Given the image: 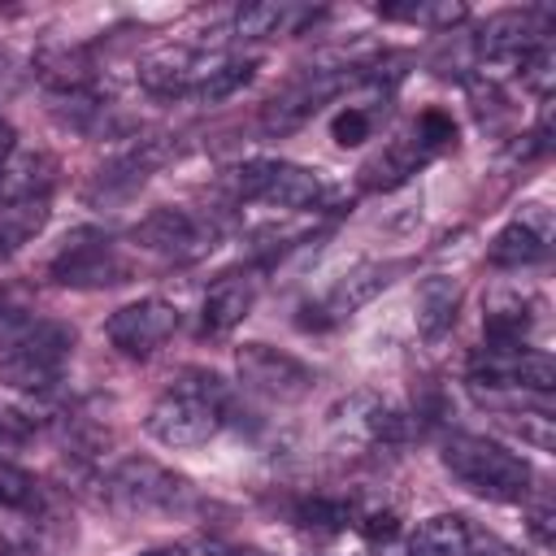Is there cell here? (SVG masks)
<instances>
[{"mask_svg":"<svg viewBox=\"0 0 556 556\" xmlns=\"http://www.w3.org/2000/svg\"><path fill=\"white\" fill-rule=\"evenodd\" d=\"M443 465L456 482H465L469 491H478L486 500L513 504L530 491V465L517 452H508L482 434H452L443 443Z\"/></svg>","mask_w":556,"mask_h":556,"instance_id":"6da1fadb","label":"cell"},{"mask_svg":"<svg viewBox=\"0 0 556 556\" xmlns=\"http://www.w3.org/2000/svg\"><path fill=\"white\" fill-rule=\"evenodd\" d=\"M70 352H74V330L65 321H48V317L39 321L35 317L22 330V339L9 352H0V374L17 391H43L56 382Z\"/></svg>","mask_w":556,"mask_h":556,"instance_id":"7a4b0ae2","label":"cell"},{"mask_svg":"<svg viewBox=\"0 0 556 556\" xmlns=\"http://www.w3.org/2000/svg\"><path fill=\"white\" fill-rule=\"evenodd\" d=\"M104 500L122 513H174L191 504V482L148 456H126L104 478Z\"/></svg>","mask_w":556,"mask_h":556,"instance_id":"3957f363","label":"cell"},{"mask_svg":"<svg viewBox=\"0 0 556 556\" xmlns=\"http://www.w3.org/2000/svg\"><path fill=\"white\" fill-rule=\"evenodd\" d=\"M48 274L61 282V287H113V282H126L130 265L117 256V248L109 243V235L83 226L74 235H65V248L52 256Z\"/></svg>","mask_w":556,"mask_h":556,"instance_id":"277c9868","label":"cell"},{"mask_svg":"<svg viewBox=\"0 0 556 556\" xmlns=\"http://www.w3.org/2000/svg\"><path fill=\"white\" fill-rule=\"evenodd\" d=\"M235 369H239V382L269 395V400H282V404H295L313 391V369L282 352V348H269V343H243L235 352Z\"/></svg>","mask_w":556,"mask_h":556,"instance_id":"5b68a950","label":"cell"},{"mask_svg":"<svg viewBox=\"0 0 556 556\" xmlns=\"http://www.w3.org/2000/svg\"><path fill=\"white\" fill-rule=\"evenodd\" d=\"M143 426H148V434H152L156 443H165V447H200V443H208V439L222 430V408H213L208 400H195V395L169 387V391L148 408Z\"/></svg>","mask_w":556,"mask_h":556,"instance_id":"8992f818","label":"cell"},{"mask_svg":"<svg viewBox=\"0 0 556 556\" xmlns=\"http://www.w3.org/2000/svg\"><path fill=\"white\" fill-rule=\"evenodd\" d=\"M178 330V308L165 304V300H135V304H122L109 321H104V334L117 352L126 356H148L156 352L169 334Z\"/></svg>","mask_w":556,"mask_h":556,"instance_id":"52a82bcc","label":"cell"},{"mask_svg":"<svg viewBox=\"0 0 556 556\" xmlns=\"http://www.w3.org/2000/svg\"><path fill=\"white\" fill-rule=\"evenodd\" d=\"M130 239L156 256H174V261H191L200 252L213 248V226H204L200 217H191L187 208H152Z\"/></svg>","mask_w":556,"mask_h":556,"instance_id":"ba28073f","label":"cell"},{"mask_svg":"<svg viewBox=\"0 0 556 556\" xmlns=\"http://www.w3.org/2000/svg\"><path fill=\"white\" fill-rule=\"evenodd\" d=\"M217 61L204 56L200 48H187V43H161L152 48L143 61H139V83L148 91H161V96H174V91H191Z\"/></svg>","mask_w":556,"mask_h":556,"instance_id":"9c48e42d","label":"cell"},{"mask_svg":"<svg viewBox=\"0 0 556 556\" xmlns=\"http://www.w3.org/2000/svg\"><path fill=\"white\" fill-rule=\"evenodd\" d=\"M547 239H552V217L543 204H526L495 239H491V265L500 269H521L530 261H539L547 252Z\"/></svg>","mask_w":556,"mask_h":556,"instance_id":"30bf717a","label":"cell"},{"mask_svg":"<svg viewBox=\"0 0 556 556\" xmlns=\"http://www.w3.org/2000/svg\"><path fill=\"white\" fill-rule=\"evenodd\" d=\"M348 83V74H334V70H308L300 83H291L282 96H274L265 104V130H291L300 126L308 113H317L321 100H330L339 87Z\"/></svg>","mask_w":556,"mask_h":556,"instance_id":"8fae6325","label":"cell"},{"mask_svg":"<svg viewBox=\"0 0 556 556\" xmlns=\"http://www.w3.org/2000/svg\"><path fill=\"white\" fill-rule=\"evenodd\" d=\"M456 313H460V282L456 278L430 274V278L417 282L413 321H417V334L421 339H443L456 326Z\"/></svg>","mask_w":556,"mask_h":556,"instance_id":"7c38bea8","label":"cell"},{"mask_svg":"<svg viewBox=\"0 0 556 556\" xmlns=\"http://www.w3.org/2000/svg\"><path fill=\"white\" fill-rule=\"evenodd\" d=\"M256 291H261V282H256L252 274H226V278H217V282L208 287V295H204V330H208V334L235 330V326L252 313Z\"/></svg>","mask_w":556,"mask_h":556,"instance_id":"4fadbf2b","label":"cell"},{"mask_svg":"<svg viewBox=\"0 0 556 556\" xmlns=\"http://www.w3.org/2000/svg\"><path fill=\"white\" fill-rule=\"evenodd\" d=\"M52 182V156L48 152H17L0 161V204L17 200H43Z\"/></svg>","mask_w":556,"mask_h":556,"instance_id":"5bb4252c","label":"cell"},{"mask_svg":"<svg viewBox=\"0 0 556 556\" xmlns=\"http://www.w3.org/2000/svg\"><path fill=\"white\" fill-rule=\"evenodd\" d=\"M534 43H539V30H534L530 13H495L482 26V35L473 39V48H478L482 61H517Z\"/></svg>","mask_w":556,"mask_h":556,"instance_id":"9a60e30c","label":"cell"},{"mask_svg":"<svg viewBox=\"0 0 556 556\" xmlns=\"http://www.w3.org/2000/svg\"><path fill=\"white\" fill-rule=\"evenodd\" d=\"M391 278H387V269L382 265H356V269H348L330 291H326V300L317 304L321 308V317L326 321H339V317H352L356 308H365L382 287H387Z\"/></svg>","mask_w":556,"mask_h":556,"instance_id":"2e32d148","label":"cell"},{"mask_svg":"<svg viewBox=\"0 0 556 556\" xmlns=\"http://www.w3.org/2000/svg\"><path fill=\"white\" fill-rule=\"evenodd\" d=\"M326 195V182L317 169H304V165H291V161H274V174H269V187H265V204L274 208H313L317 200Z\"/></svg>","mask_w":556,"mask_h":556,"instance_id":"e0dca14e","label":"cell"},{"mask_svg":"<svg viewBox=\"0 0 556 556\" xmlns=\"http://www.w3.org/2000/svg\"><path fill=\"white\" fill-rule=\"evenodd\" d=\"M465 552H469V521L456 513L426 517L408 539V556H465Z\"/></svg>","mask_w":556,"mask_h":556,"instance_id":"ac0fdd59","label":"cell"},{"mask_svg":"<svg viewBox=\"0 0 556 556\" xmlns=\"http://www.w3.org/2000/svg\"><path fill=\"white\" fill-rule=\"evenodd\" d=\"M35 70L52 87V96L87 91V83H91V61L78 48H43L39 61H35Z\"/></svg>","mask_w":556,"mask_h":556,"instance_id":"d6986e66","label":"cell"},{"mask_svg":"<svg viewBox=\"0 0 556 556\" xmlns=\"http://www.w3.org/2000/svg\"><path fill=\"white\" fill-rule=\"evenodd\" d=\"M426 156H430V152H426L417 139H400V143H391L378 161L365 165V182H369V187H400V182H408V178L421 169Z\"/></svg>","mask_w":556,"mask_h":556,"instance_id":"ffe728a7","label":"cell"},{"mask_svg":"<svg viewBox=\"0 0 556 556\" xmlns=\"http://www.w3.org/2000/svg\"><path fill=\"white\" fill-rule=\"evenodd\" d=\"M48 222V195L43 200H17V204H0V256L17 252L26 239H35Z\"/></svg>","mask_w":556,"mask_h":556,"instance_id":"44dd1931","label":"cell"},{"mask_svg":"<svg viewBox=\"0 0 556 556\" xmlns=\"http://www.w3.org/2000/svg\"><path fill=\"white\" fill-rule=\"evenodd\" d=\"M252 78H256V65H252V61H217V65L191 87V96H195L200 104H222V100H230L235 91H243Z\"/></svg>","mask_w":556,"mask_h":556,"instance_id":"7402d4cb","label":"cell"},{"mask_svg":"<svg viewBox=\"0 0 556 556\" xmlns=\"http://www.w3.org/2000/svg\"><path fill=\"white\" fill-rule=\"evenodd\" d=\"M287 17H291L287 4H278V0H256V4H243V9L230 17V35H239V39H265V35H274Z\"/></svg>","mask_w":556,"mask_h":556,"instance_id":"603a6c76","label":"cell"},{"mask_svg":"<svg viewBox=\"0 0 556 556\" xmlns=\"http://www.w3.org/2000/svg\"><path fill=\"white\" fill-rule=\"evenodd\" d=\"M517 70H521V83H526V87H534L539 96H547L552 83H556V48H552L547 39H539L534 48H526V52L517 56Z\"/></svg>","mask_w":556,"mask_h":556,"instance_id":"cb8c5ba5","label":"cell"},{"mask_svg":"<svg viewBox=\"0 0 556 556\" xmlns=\"http://www.w3.org/2000/svg\"><path fill=\"white\" fill-rule=\"evenodd\" d=\"M295 521L308 526V530H343L352 521V508L343 500H330V495H313V500H300L295 504Z\"/></svg>","mask_w":556,"mask_h":556,"instance_id":"d4e9b609","label":"cell"},{"mask_svg":"<svg viewBox=\"0 0 556 556\" xmlns=\"http://www.w3.org/2000/svg\"><path fill=\"white\" fill-rule=\"evenodd\" d=\"M361 426H365V434H369L374 443H400V439L408 434V417H404L400 408L382 404V400H365Z\"/></svg>","mask_w":556,"mask_h":556,"instance_id":"484cf974","label":"cell"},{"mask_svg":"<svg viewBox=\"0 0 556 556\" xmlns=\"http://www.w3.org/2000/svg\"><path fill=\"white\" fill-rule=\"evenodd\" d=\"M513 387H530V391H552L556 387V361L547 352H517L513 356Z\"/></svg>","mask_w":556,"mask_h":556,"instance_id":"4316f807","label":"cell"},{"mask_svg":"<svg viewBox=\"0 0 556 556\" xmlns=\"http://www.w3.org/2000/svg\"><path fill=\"white\" fill-rule=\"evenodd\" d=\"M382 17H408V22H426V26H456L465 17V4H452V0H434V4H382Z\"/></svg>","mask_w":556,"mask_h":556,"instance_id":"83f0119b","label":"cell"},{"mask_svg":"<svg viewBox=\"0 0 556 556\" xmlns=\"http://www.w3.org/2000/svg\"><path fill=\"white\" fill-rule=\"evenodd\" d=\"M35 495H39V482L22 465L0 456V508H30Z\"/></svg>","mask_w":556,"mask_h":556,"instance_id":"f1b7e54d","label":"cell"},{"mask_svg":"<svg viewBox=\"0 0 556 556\" xmlns=\"http://www.w3.org/2000/svg\"><path fill=\"white\" fill-rule=\"evenodd\" d=\"M269 174H274V161H243L226 174V187L235 200H261L269 187Z\"/></svg>","mask_w":556,"mask_h":556,"instance_id":"f546056e","label":"cell"},{"mask_svg":"<svg viewBox=\"0 0 556 556\" xmlns=\"http://www.w3.org/2000/svg\"><path fill=\"white\" fill-rule=\"evenodd\" d=\"M369 130H374V122H369V113H365L361 104L339 109V113H334V122H330V135H334V143H343V148L365 143V139H369Z\"/></svg>","mask_w":556,"mask_h":556,"instance_id":"4dcf8cb0","label":"cell"},{"mask_svg":"<svg viewBox=\"0 0 556 556\" xmlns=\"http://www.w3.org/2000/svg\"><path fill=\"white\" fill-rule=\"evenodd\" d=\"M456 139V122L443 113V109H426L421 117H417V143L426 148V152H434V148H443V143H452Z\"/></svg>","mask_w":556,"mask_h":556,"instance_id":"1f68e13d","label":"cell"},{"mask_svg":"<svg viewBox=\"0 0 556 556\" xmlns=\"http://www.w3.org/2000/svg\"><path fill=\"white\" fill-rule=\"evenodd\" d=\"M361 534H365L369 543H378V539H395V534H400V517H395L391 508H374V513L361 517Z\"/></svg>","mask_w":556,"mask_h":556,"instance_id":"d6a6232c","label":"cell"},{"mask_svg":"<svg viewBox=\"0 0 556 556\" xmlns=\"http://www.w3.org/2000/svg\"><path fill=\"white\" fill-rule=\"evenodd\" d=\"M530 530H534V534L547 543V539H552V513H547V508H539V513L530 517Z\"/></svg>","mask_w":556,"mask_h":556,"instance_id":"836d02e7","label":"cell"},{"mask_svg":"<svg viewBox=\"0 0 556 556\" xmlns=\"http://www.w3.org/2000/svg\"><path fill=\"white\" fill-rule=\"evenodd\" d=\"M13 139H17V135H13V126L0 117V161H4V156H13Z\"/></svg>","mask_w":556,"mask_h":556,"instance_id":"e575fe53","label":"cell"},{"mask_svg":"<svg viewBox=\"0 0 556 556\" xmlns=\"http://www.w3.org/2000/svg\"><path fill=\"white\" fill-rule=\"evenodd\" d=\"M139 556H182L178 547H152V552H139Z\"/></svg>","mask_w":556,"mask_h":556,"instance_id":"d590c367","label":"cell"}]
</instances>
